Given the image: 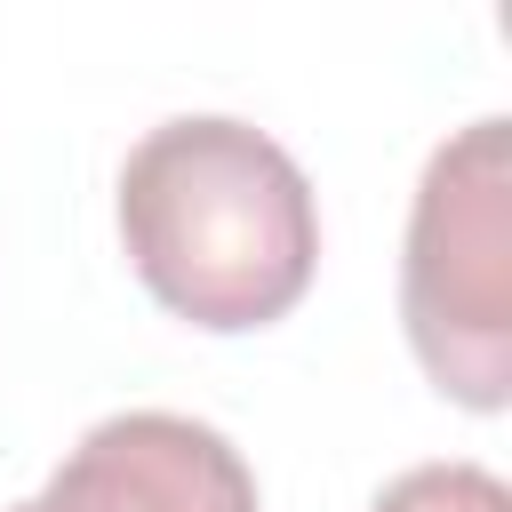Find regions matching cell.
Segmentation results:
<instances>
[{"label":"cell","mask_w":512,"mask_h":512,"mask_svg":"<svg viewBox=\"0 0 512 512\" xmlns=\"http://www.w3.org/2000/svg\"><path fill=\"white\" fill-rule=\"evenodd\" d=\"M368 512H512V488L488 464L448 456V464H408L400 480H384Z\"/></svg>","instance_id":"277c9868"},{"label":"cell","mask_w":512,"mask_h":512,"mask_svg":"<svg viewBox=\"0 0 512 512\" xmlns=\"http://www.w3.org/2000/svg\"><path fill=\"white\" fill-rule=\"evenodd\" d=\"M120 240L136 280L192 328L280 320L320 264V208L288 144L232 112L160 120L120 168Z\"/></svg>","instance_id":"6da1fadb"},{"label":"cell","mask_w":512,"mask_h":512,"mask_svg":"<svg viewBox=\"0 0 512 512\" xmlns=\"http://www.w3.org/2000/svg\"><path fill=\"white\" fill-rule=\"evenodd\" d=\"M400 320L424 376L464 408L512 400V120L456 128L416 184Z\"/></svg>","instance_id":"7a4b0ae2"},{"label":"cell","mask_w":512,"mask_h":512,"mask_svg":"<svg viewBox=\"0 0 512 512\" xmlns=\"http://www.w3.org/2000/svg\"><path fill=\"white\" fill-rule=\"evenodd\" d=\"M16 512H256V472L216 424L176 408H128L88 424L48 488Z\"/></svg>","instance_id":"3957f363"}]
</instances>
